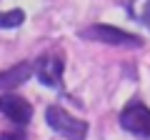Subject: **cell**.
<instances>
[{
    "label": "cell",
    "mask_w": 150,
    "mask_h": 140,
    "mask_svg": "<svg viewBox=\"0 0 150 140\" xmlns=\"http://www.w3.org/2000/svg\"><path fill=\"white\" fill-rule=\"evenodd\" d=\"M35 75L48 88L63 85V58L60 55H43L35 60Z\"/></svg>",
    "instance_id": "4"
},
{
    "label": "cell",
    "mask_w": 150,
    "mask_h": 140,
    "mask_svg": "<svg viewBox=\"0 0 150 140\" xmlns=\"http://www.w3.org/2000/svg\"><path fill=\"white\" fill-rule=\"evenodd\" d=\"M33 73H35V63H28V60L13 65V68H8V70H3V73H0V90H15V88L23 85Z\"/></svg>",
    "instance_id": "6"
},
{
    "label": "cell",
    "mask_w": 150,
    "mask_h": 140,
    "mask_svg": "<svg viewBox=\"0 0 150 140\" xmlns=\"http://www.w3.org/2000/svg\"><path fill=\"white\" fill-rule=\"evenodd\" d=\"M0 140H25V133H3Z\"/></svg>",
    "instance_id": "8"
},
{
    "label": "cell",
    "mask_w": 150,
    "mask_h": 140,
    "mask_svg": "<svg viewBox=\"0 0 150 140\" xmlns=\"http://www.w3.org/2000/svg\"><path fill=\"white\" fill-rule=\"evenodd\" d=\"M120 125L133 135L150 138V108L140 100H130L120 113Z\"/></svg>",
    "instance_id": "2"
},
{
    "label": "cell",
    "mask_w": 150,
    "mask_h": 140,
    "mask_svg": "<svg viewBox=\"0 0 150 140\" xmlns=\"http://www.w3.org/2000/svg\"><path fill=\"white\" fill-rule=\"evenodd\" d=\"M45 120H48V125L58 135H63L65 140H85V135H88V123L85 120L70 115L68 110L58 108V105H50V108L45 110Z\"/></svg>",
    "instance_id": "1"
},
{
    "label": "cell",
    "mask_w": 150,
    "mask_h": 140,
    "mask_svg": "<svg viewBox=\"0 0 150 140\" xmlns=\"http://www.w3.org/2000/svg\"><path fill=\"white\" fill-rule=\"evenodd\" d=\"M143 20H145V25L150 28V0L145 3V10H143Z\"/></svg>",
    "instance_id": "9"
},
{
    "label": "cell",
    "mask_w": 150,
    "mask_h": 140,
    "mask_svg": "<svg viewBox=\"0 0 150 140\" xmlns=\"http://www.w3.org/2000/svg\"><path fill=\"white\" fill-rule=\"evenodd\" d=\"M23 20H25L23 10H8L0 15V28H18V25H23Z\"/></svg>",
    "instance_id": "7"
},
{
    "label": "cell",
    "mask_w": 150,
    "mask_h": 140,
    "mask_svg": "<svg viewBox=\"0 0 150 140\" xmlns=\"http://www.w3.org/2000/svg\"><path fill=\"white\" fill-rule=\"evenodd\" d=\"M0 113L5 115L8 120H13L15 125H28L30 118H33L30 103L25 98H20V95H13V93L0 95Z\"/></svg>",
    "instance_id": "5"
},
{
    "label": "cell",
    "mask_w": 150,
    "mask_h": 140,
    "mask_svg": "<svg viewBox=\"0 0 150 140\" xmlns=\"http://www.w3.org/2000/svg\"><path fill=\"white\" fill-rule=\"evenodd\" d=\"M83 38L98 40V43H108V45H130V48L143 45L140 38L120 30V28H112V25H93V28H88V30H83Z\"/></svg>",
    "instance_id": "3"
}]
</instances>
